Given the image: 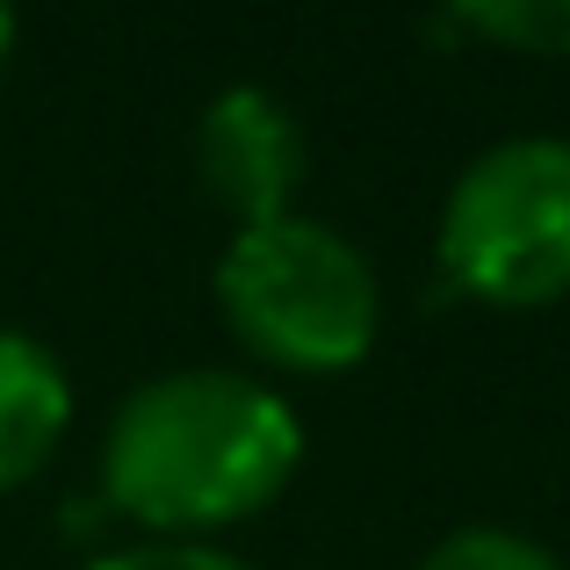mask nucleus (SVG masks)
I'll return each instance as SVG.
<instances>
[{
  "label": "nucleus",
  "instance_id": "obj_1",
  "mask_svg": "<svg viewBox=\"0 0 570 570\" xmlns=\"http://www.w3.org/2000/svg\"><path fill=\"white\" fill-rule=\"evenodd\" d=\"M304 470V419L246 368H167L116 404L101 499L145 542H217L267 513Z\"/></svg>",
  "mask_w": 570,
  "mask_h": 570
},
{
  "label": "nucleus",
  "instance_id": "obj_2",
  "mask_svg": "<svg viewBox=\"0 0 570 570\" xmlns=\"http://www.w3.org/2000/svg\"><path fill=\"white\" fill-rule=\"evenodd\" d=\"M217 311L261 368L347 376L383 333V282L347 232L289 209L232 232L217 261Z\"/></svg>",
  "mask_w": 570,
  "mask_h": 570
},
{
  "label": "nucleus",
  "instance_id": "obj_3",
  "mask_svg": "<svg viewBox=\"0 0 570 570\" xmlns=\"http://www.w3.org/2000/svg\"><path fill=\"white\" fill-rule=\"evenodd\" d=\"M441 282L491 311L570 296V138H499L455 174L433 224Z\"/></svg>",
  "mask_w": 570,
  "mask_h": 570
},
{
  "label": "nucleus",
  "instance_id": "obj_4",
  "mask_svg": "<svg viewBox=\"0 0 570 570\" xmlns=\"http://www.w3.org/2000/svg\"><path fill=\"white\" fill-rule=\"evenodd\" d=\"M304 167H311V145L282 95H267V87L209 95L203 124H195V181H203V195L238 232L289 217L296 188H304Z\"/></svg>",
  "mask_w": 570,
  "mask_h": 570
},
{
  "label": "nucleus",
  "instance_id": "obj_5",
  "mask_svg": "<svg viewBox=\"0 0 570 570\" xmlns=\"http://www.w3.org/2000/svg\"><path fill=\"white\" fill-rule=\"evenodd\" d=\"M72 426V376L43 340L0 325V491L29 484Z\"/></svg>",
  "mask_w": 570,
  "mask_h": 570
},
{
  "label": "nucleus",
  "instance_id": "obj_6",
  "mask_svg": "<svg viewBox=\"0 0 570 570\" xmlns=\"http://www.w3.org/2000/svg\"><path fill=\"white\" fill-rule=\"evenodd\" d=\"M441 29L513 58H570V0H462L441 14Z\"/></svg>",
  "mask_w": 570,
  "mask_h": 570
},
{
  "label": "nucleus",
  "instance_id": "obj_7",
  "mask_svg": "<svg viewBox=\"0 0 570 570\" xmlns=\"http://www.w3.org/2000/svg\"><path fill=\"white\" fill-rule=\"evenodd\" d=\"M419 570H563V563L513 528H455L419 557Z\"/></svg>",
  "mask_w": 570,
  "mask_h": 570
},
{
  "label": "nucleus",
  "instance_id": "obj_8",
  "mask_svg": "<svg viewBox=\"0 0 570 570\" xmlns=\"http://www.w3.org/2000/svg\"><path fill=\"white\" fill-rule=\"evenodd\" d=\"M87 570H253L246 557H232L224 542H130V549H109Z\"/></svg>",
  "mask_w": 570,
  "mask_h": 570
},
{
  "label": "nucleus",
  "instance_id": "obj_9",
  "mask_svg": "<svg viewBox=\"0 0 570 570\" xmlns=\"http://www.w3.org/2000/svg\"><path fill=\"white\" fill-rule=\"evenodd\" d=\"M14 43H22V22H14V8L0 0V72L14 66Z\"/></svg>",
  "mask_w": 570,
  "mask_h": 570
}]
</instances>
